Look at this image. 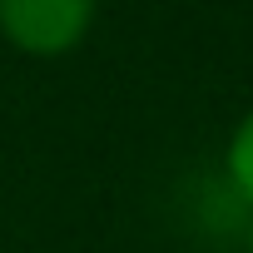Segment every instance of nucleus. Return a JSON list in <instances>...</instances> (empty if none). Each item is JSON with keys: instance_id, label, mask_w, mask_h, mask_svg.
Returning <instances> with one entry per match:
<instances>
[{"instance_id": "f03ea898", "label": "nucleus", "mask_w": 253, "mask_h": 253, "mask_svg": "<svg viewBox=\"0 0 253 253\" xmlns=\"http://www.w3.org/2000/svg\"><path fill=\"white\" fill-rule=\"evenodd\" d=\"M228 179H233V189L253 204V114L233 129V139H228Z\"/></svg>"}, {"instance_id": "7ed1b4c3", "label": "nucleus", "mask_w": 253, "mask_h": 253, "mask_svg": "<svg viewBox=\"0 0 253 253\" xmlns=\"http://www.w3.org/2000/svg\"><path fill=\"white\" fill-rule=\"evenodd\" d=\"M248 253H253V218H248Z\"/></svg>"}, {"instance_id": "f257e3e1", "label": "nucleus", "mask_w": 253, "mask_h": 253, "mask_svg": "<svg viewBox=\"0 0 253 253\" xmlns=\"http://www.w3.org/2000/svg\"><path fill=\"white\" fill-rule=\"evenodd\" d=\"M94 15V0H0V30L30 55L70 50Z\"/></svg>"}]
</instances>
